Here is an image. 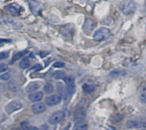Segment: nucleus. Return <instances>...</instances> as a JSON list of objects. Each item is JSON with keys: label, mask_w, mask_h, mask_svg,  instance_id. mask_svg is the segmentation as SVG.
Segmentation results:
<instances>
[{"label": "nucleus", "mask_w": 146, "mask_h": 130, "mask_svg": "<svg viewBox=\"0 0 146 130\" xmlns=\"http://www.w3.org/2000/svg\"><path fill=\"white\" fill-rule=\"evenodd\" d=\"M145 9H146V2H145Z\"/></svg>", "instance_id": "obj_36"}, {"label": "nucleus", "mask_w": 146, "mask_h": 130, "mask_svg": "<svg viewBox=\"0 0 146 130\" xmlns=\"http://www.w3.org/2000/svg\"><path fill=\"white\" fill-rule=\"evenodd\" d=\"M11 130H20V129H15H15H11Z\"/></svg>", "instance_id": "obj_35"}, {"label": "nucleus", "mask_w": 146, "mask_h": 130, "mask_svg": "<svg viewBox=\"0 0 146 130\" xmlns=\"http://www.w3.org/2000/svg\"><path fill=\"white\" fill-rule=\"evenodd\" d=\"M87 129H88V125L86 123L80 122V123H76V124L73 128V130H87Z\"/></svg>", "instance_id": "obj_15"}, {"label": "nucleus", "mask_w": 146, "mask_h": 130, "mask_svg": "<svg viewBox=\"0 0 146 130\" xmlns=\"http://www.w3.org/2000/svg\"><path fill=\"white\" fill-rule=\"evenodd\" d=\"M86 117V113L84 111H78L74 113V119L76 123H80V122H83V120L85 119Z\"/></svg>", "instance_id": "obj_12"}, {"label": "nucleus", "mask_w": 146, "mask_h": 130, "mask_svg": "<svg viewBox=\"0 0 146 130\" xmlns=\"http://www.w3.org/2000/svg\"><path fill=\"white\" fill-rule=\"evenodd\" d=\"M9 69V67L7 64L5 63H0V73L2 72H5Z\"/></svg>", "instance_id": "obj_28"}, {"label": "nucleus", "mask_w": 146, "mask_h": 130, "mask_svg": "<svg viewBox=\"0 0 146 130\" xmlns=\"http://www.w3.org/2000/svg\"><path fill=\"white\" fill-rule=\"evenodd\" d=\"M10 78H11V75L9 73H6V74H3V75H0V79L2 81H9Z\"/></svg>", "instance_id": "obj_25"}, {"label": "nucleus", "mask_w": 146, "mask_h": 130, "mask_svg": "<svg viewBox=\"0 0 146 130\" xmlns=\"http://www.w3.org/2000/svg\"><path fill=\"white\" fill-rule=\"evenodd\" d=\"M122 118H123L122 115H121V114H119V113L115 114V115L112 117V119H113L114 122H121V121L122 120Z\"/></svg>", "instance_id": "obj_27"}, {"label": "nucleus", "mask_w": 146, "mask_h": 130, "mask_svg": "<svg viewBox=\"0 0 146 130\" xmlns=\"http://www.w3.org/2000/svg\"><path fill=\"white\" fill-rule=\"evenodd\" d=\"M48 53H49V52H45V53H43V52H40V53H39V55H40V56H41L42 57H44L45 55H47Z\"/></svg>", "instance_id": "obj_32"}, {"label": "nucleus", "mask_w": 146, "mask_h": 130, "mask_svg": "<svg viewBox=\"0 0 146 130\" xmlns=\"http://www.w3.org/2000/svg\"><path fill=\"white\" fill-rule=\"evenodd\" d=\"M44 91L46 93L50 94V93H53V91H54V87L52 86L51 83H46V84L44 85Z\"/></svg>", "instance_id": "obj_20"}, {"label": "nucleus", "mask_w": 146, "mask_h": 130, "mask_svg": "<svg viewBox=\"0 0 146 130\" xmlns=\"http://www.w3.org/2000/svg\"><path fill=\"white\" fill-rule=\"evenodd\" d=\"M27 52V51H18L16 52L14 56H13V58H12V62H15L17 60H19L20 58H21Z\"/></svg>", "instance_id": "obj_19"}, {"label": "nucleus", "mask_w": 146, "mask_h": 130, "mask_svg": "<svg viewBox=\"0 0 146 130\" xmlns=\"http://www.w3.org/2000/svg\"><path fill=\"white\" fill-rule=\"evenodd\" d=\"M69 126H70V124H68L67 127H66V129H65V130H68L69 129Z\"/></svg>", "instance_id": "obj_34"}, {"label": "nucleus", "mask_w": 146, "mask_h": 130, "mask_svg": "<svg viewBox=\"0 0 146 130\" xmlns=\"http://www.w3.org/2000/svg\"><path fill=\"white\" fill-rule=\"evenodd\" d=\"M139 99L142 103H146V82H142L139 87Z\"/></svg>", "instance_id": "obj_10"}, {"label": "nucleus", "mask_w": 146, "mask_h": 130, "mask_svg": "<svg viewBox=\"0 0 146 130\" xmlns=\"http://www.w3.org/2000/svg\"><path fill=\"white\" fill-rule=\"evenodd\" d=\"M95 22L93 21V20L92 19H86V21H85V25H84V31L87 32L89 33V32L92 31L95 28Z\"/></svg>", "instance_id": "obj_11"}, {"label": "nucleus", "mask_w": 146, "mask_h": 130, "mask_svg": "<svg viewBox=\"0 0 146 130\" xmlns=\"http://www.w3.org/2000/svg\"><path fill=\"white\" fill-rule=\"evenodd\" d=\"M7 23L9 26L13 27L14 28H20V27H21V24L20 22L15 21H7Z\"/></svg>", "instance_id": "obj_21"}, {"label": "nucleus", "mask_w": 146, "mask_h": 130, "mask_svg": "<svg viewBox=\"0 0 146 130\" xmlns=\"http://www.w3.org/2000/svg\"><path fill=\"white\" fill-rule=\"evenodd\" d=\"M127 129H142L146 127V119H132L126 124Z\"/></svg>", "instance_id": "obj_4"}, {"label": "nucleus", "mask_w": 146, "mask_h": 130, "mask_svg": "<svg viewBox=\"0 0 146 130\" xmlns=\"http://www.w3.org/2000/svg\"><path fill=\"white\" fill-rule=\"evenodd\" d=\"M53 77L56 80H62V79H64L66 77V75H65L64 71H56L53 74Z\"/></svg>", "instance_id": "obj_18"}, {"label": "nucleus", "mask_w": 146, "mask_h": 130, "mask_svg": "<svg viewBox=\"0 0 146 130\" xmlns=\"http://www.w3.org/2000/svg\"><path fill=\"white\" fill-rule=\"evenodd\" d=\"M9 57V51H3L0 52V59H6Z\"/></svg>", "instance_id": "obj_29"}, {"label": "nucleus", "mask_w": 146, "mask_h": 130, "mask_svg": "<svg viewBox=\"0 0 146 130\" xmlns=\"http://www.w3.org/2000/svg\"><path fill=\"white\" fill-rule=\"evenodd\" d=\"M62 96L60 94H52L45 99V104L49 106L58 105L62 101Z\"/></svg>", "instance_id": "obj_6"}, {"label": "nucleus", "mask_w": 146, "mask_h": 130, "mask_svg": "<svg viewBox=\"0 0 146 130\" xmlns=\"http://www.w3.org/2000/svg\"><path fill=\"white\" fill-rule=\"evenodd\" d=\"M82 89L83 91L86 93H92L95 91L96 87L93 84H90V83H86L83 85L82 87Z\"/></svg>", "instance_id": "obj_14"}, {"label": "nucleus", "mask_w": 146, "mask_h": 130, "mask_svg": "<svg viewBox=\"0 0 146 130\" xmlns=\"http://www.w3.org/2000/svg\"><path fill=\"white\" fill-rule=\"evenodd\" d=\"M119 9H121L122 14H124L125 15H129L135 12L136 5L133 3V2L130 0H124L120 3Z\"/></svg>", "instance_id": "obj_1"}, {"label": "nucleus", "mask_w": 146, "mask_h": 130, "mask_svg": "<svg viewBox=\"0 0 146 130\" xmlns=\"http://www.w3.org/2000/svg\"><path fill=\"white\" fill-rule=\"evenodd\" d=\"M111 35L110 29L106 27H100L98 28L93 34V39L97 41H103L109 39Z\"/></svg>", "instance_id": "obj_2"}, {"label": "nucleus", "mask_w": 146, "mask_h": 130, "mask_svg": "<svg viewBox=\"0 0 146 130\" xmlns=\"http://www.w3.org/2000/svg\"><path fill=\"white\" fill-rule=\"evenodd\" d=\"M6 9L9 10V12L13 15H19L21 12V9L22 8L19 5H17L16 3H12V4H9L6 7Z\"/></svg>", "instance_id": "obj_7"}, {"label": "nucleus", "mask_w": 146, "mask_h": 130, "mask_svg": "<svg viewBox=\"0 0 146 130\" xmlns=\"http://www.w3.org/2000/svg\"><path fill=\"white\" fill-rule=\"evenodd\" d=\"M30 65H31V61L28 58H24L20 63V68L22 69H27Z\"/></svg>", "instance_id": "obj_17"}, {"label": "nucleus", "mask_w": 146, "mask_h": 130, "mask_svg": "<svg viewBox=\"0 0 146 130\" xmlns=\"http://www.w3.org/2000/svg\"><path fill=\"white\" fill-rule=\"evenodd\" d=\"M66 117V113L62 111H57L54 112L49 118V123L51 125H56L64 120Z\"/></svg>", "instance_id": "obj_3"}, {"label": "nucleus", "mask_w": 146, "mask_h": 130, "mask_svg": "<svg viewBox=\"0 0 146 130\" xmlns=\"http://www.w3.org/2000/svg\"><path fill=\"white\" fill-rule=\"evenodd\" d=\"M125 75V72L122 70H119V69L113 70L110 73V76H118V75L120 76V75Z\"/></svg>", "instance_id": "obj_23"}, {"label": "nucleus", "mask_w": 146, "mask_h": 130, "mask_svg": "<svg viewBox=\"0 0 146 130\" xmlns=\"http://www.w3.org/2000/svg\"><path fill=\"white\" fill-rule=\"evenodd\" d=\"M32 127L33 126H31L30 123H27V122H22L21 123V129L22 130H31Z\"/></svg>", "instance_id": "obj_22"}, {"label": "nucleus", "mask_w": 146, "mask_h": 130, "mask_svg": "<svg viewBox=\"0 0 146 130\" xmlns=\"http://www.w3.org/2000/svg\"><path fill=\"white\" fill-rule=\"evenodd\" d=\"M63 80H64V81L66 82L67 85L74 84V77H72V76H66Z\"/></svg>", "instance_id": "obj_24"}, {"label": "nucleus", "mask_w": 146, "mask_h": 130, "mask_svg": "<svg viewBox=\"0 0 146 130\" xmlns=\"http://www.w3.org/2000/svg\"><path fill=\"white\" fill-rule=\"evenodd\" d=\"M75 92V86L74 84H69V85H67V87H66V96L68 95L69 97H71Z\"/></svg>", "instance_id": "obj_16"}, {"label": "nucleus", "mask_w": 146, "mask_h": 130, "mask_svg": "<svg viewBox=\"0 0 146 130\" xmlns=\"http://www.w3.org/2000/svg\"><path fill=\"white\" fill-rule=\"evenodd\" d=\"M32 110H33V111L35 114H40V113H43V112L45 111L46 106H45L43 103L38 102V103L34 104V105L32 106Z\"/></svg>", "instance_id": "obj_8"}, {"label": "nucleus", "mask_w": 146, "mask_h": 130, "mask_svg": "<svg viewBox=\"0 0 146 130\" xmlns=\"http://www.w3.org/2000/svg\"><path fill=\"white\" fill-rule=\"evenodd\" d=\"M55 68H63L65 66V63L62 62H56L53 65Z\"/></svg>", "instance_id": "obj_30"}, {"label": "nucleus", "mask_w": 146, "mask_h": 130, "mask_svg": "<svg viewBox=\"0 0 146 130\" xmlns=\"http://www.w3.org/2000/svg\"><path fill=\"white\" fill-rule=\"evenodd\" d=\"M44 97V93L42 92H34L30 93L29 95V100L31 102H39Z\"/></svg>", "instance_id": "obj_9"}, {"label": "nucleus", "mask_w": 146, "mask_h": 130, "mask_svg": "<svg viewBox=\"0 0 146 130\" xmlns=\"http://www.w3.org/2000/svg\"><path fill=\"white\" fill-rule=\"evenodd\" d=\"M39 130H48V127H47V125H45V124H43V125L40 127V129Z\"/></svg>", "instance_id": "obj_31"}, {"label": "nucleus", "mask_w": 146, "mask_h": 130, "mask_svg": "<svg viewBox=\"0 0 146 130\" xmlns=\"http://www.w3.org/2000/svg\"><path fill=\"white\" fill-rule=\"evenodd\" d=\"M22 108V104L20 101L17 100H13L9 102L6 106H5V111L8 114H11L15 111H17Z\"/></svg>", "instance_id": "obj_5"}, {"label": "nucleus", "mask_w": 146, "mask_h": 130, "mask_svg": "<svg viewBox=\"0 0 146 130\" xmlns=\"http://www.w3.org/2000/svg\"><path fill=\"white\" fill-rule=\"evenodd\" d=\"M41 69H42V66H41V64L38 63V64L33 65V67H32V68L30 69V71H31V72H32V71L36 72V71H39V70H41Z\"/></svg>", "instance_id": "obj_26"}, {"label": "nucleus", "mask_w": 146, "mask_h": 130, "mask_svg": "<svg viewBox=\"0 0 146 130\" xmlns=\"http://www.w3.org/2000/svg\"><path fill=\"white\" fill-rule=\"evenodd\" d=\"M31 130H39V129H38L37 127H32Z\"/></svg>", "instance_id": "obj_33"}, {"label": "nucleus", "mask_w": 146, "mask_h": 130, "mask_svg": "<svg viewBox=\"0 0 146 130\" xmlns=\"http://www.w3.org/2000/svg\"><path fill=\"white\" fill-rule=\"evenodd\" d=\"M38 87H39V84L38 82H32V83H30V84H28L27 86L26 90H27V93H32L36 92L38 89Z\"/></svg>", "instance_id": "obj_13"}]
</instances>
